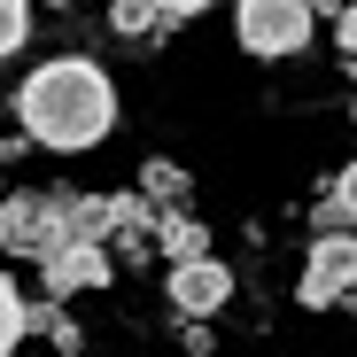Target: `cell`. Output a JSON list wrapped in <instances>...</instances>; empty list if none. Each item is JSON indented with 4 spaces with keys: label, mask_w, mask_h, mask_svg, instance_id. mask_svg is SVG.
<instances>
[{
    "label": "cell",
    "mask_w": 357,
    "mask_h": 357,
    "mask_svg": "<svg viewBox=\"0 0 357 357\" xmlns=\"http://www.w3.org/2000/svg\"><path fill=\"white\" fill-rule=\"evenodd\" d=\"M109 24L125 31V39H148V31H163L171 16L155 8V0H109Z\"/></svg>",
    "instance_id": "cell-8"
},
{
    "label": "cell",
    "mask_w": 357,
    "mask_h": 357,
    "mask_svg": "<svg viewBox=\"0 0 357 357\" xmlns=\"http://www.w3.org/2000/svg\"><path fill=\"white\" fill-rule=\"evenodd\" d=\"M0 202H8V187H0Z\"/></svg>",
    "instance_id": "cell-15"
},
{
    "label": "cell",
    "mask_w": 357,
    "mask_h": 357,
    "mask_svg": "<svg viewBox=\"0 0 357 357\" xmlns=\"http://www.w3.org/2000/svg\"><path fill=\"white\" fill-rule=\"evenodd\" d=\"M326 195H334V202H342V218H349V225H357V163H349V171H342V178H334V187H326Z\"/></svg>",
    "instance_id": "cell-11"
},
{
    "label": "cell",
    "mask_w": 357,
    "mask_h": 357,
    "mask_svg": "<svg viewBox=\"0 0 357 357\" xmlns=\"http://www.w3.org/2000/svg\"><path fill=\"white\" fill-rule=\"evenodd\" d=\"M140 195H148V202H163V210H171V202H178V195H187V171H178V163H148V171H140Z\"/></svg>",
    "instance_id": "cell-9"
},
{
    "label": "cell",
    "mask_w": 357,
    "mask_h": 357,
    "mask_svg": "<svg viewBox=\"0 0 357 357\" xmlns=\"http://www.w3.org/2000/svg\"><path fill=\"white\" fill-rule=\"evenodd\" d=\"M349 78H357V54H349Z\"/></svg>",
    "instance_id": "cell-14"
},
{
    "label": "cell",
    "mask_w": 357,
    "mask_h": 357,
    "mask_svg": "<svg viewBox=\"0 0 357 357\" xmlns=\"http://www.w3.org/2000/svg\"><path fill=\"white\" fill-rule=\"evenodd\" d=\"M334 39H342V54H357V8H342V24H334Z\"/></svg>",
    "instance_id": "cell-13"
},
{
    "label": "cell",
    "mask_w": 357,
    "mask_h": 357,
    "mask_svg": "<svg viewBox=\"0 0 357 357\" xmlns=\"http://www.w3.org/2000/svg\"><path fill=\"white\" fill-rule=\"evenodd\" d=\"M31 334V311H24V295H16V280L0 272V357H16V342Z\"/></svg>",
    "instance_id": "cell-7"
},
{
    "label": "cell",
    "mask_w": 357,
    "mask_h": 357,
    "mask_svg": "<svg viewBox=\"0 0 357 357\" xmlns=\"http://www.w3.org/2000/svg\"><path fill=\"white\" fill-rule=\"evenodd\" d=\"M31 39V0H0V54H16Z\"/></svg>",
    "instance_id": "cell-10"
},
{
    "label": "cell",
    "mask_w": 357,
    "mask_h": 357,
    "mask_svg": "<svg viewBox=\"0 0 357 357\" xmlns=\"http://www.w3.org/2000/svg\"><path fill=\"white\" fill-rule=\"evenodd\" d=\"M155 249H163L171 264H187V257H210V233H202L195 218H178V210H171V218H155Z\"/></svg>",
    "instance_id": "cell-6"
},
{
    "label": "cell",
    "mask_w": 357,
    "mask_h": 357,
    "mask_svg": "<svg viewBox=\"0 0 357 357\" xmlns=\"http://www.w3.org/2000/svg\"><path fill=\"white\" fill-rule=\"evenodd\" d=\"M233 31H241L249 54H264V63H280V54H303L319 16L311 0H233Z\"/></svg>",
    "instance_id": "cell-2"
},
{
    "label": "cell",
    "mask_w": 357,
    "mask_h": 357,
    "mask_svg": "<svg viewBox=\"0 0 357 357\" xmlns=\"http://www.w3.org/2000/svg\"><path fill=\"white\" fill-rule=\"evenodd\" d=\"M101 8H109V0H101Z\"/></svg>",
    "instance_id": "cell-16"
},
{
    "label": "cell",
    "mask_w": 357,
    "mask_h": 357,
    "mask_svg": "<svg viewBox=\"0 0 357 357\" xmlns=\"http://www.w3.org/2000/svg\"><path fill=\"white\" fill-rule=\"evenodd\" d=\"M155 8H163L171 24H187V16H202V8H210V0H155Z\"/></svg>",
    "instance_id": "cell-12"
},
{
    "label": "cell",
    "mask_w": 357,
    "mask_h": 357,
    "mask_svg": "<svg viewBox=\"0 0 357 357\" xmlns=\"http://www.w3.org/2000/svg\"><path fill=\"white\" fill-rule=\"evenodd\" d=\"M342 295H357V233H319L303 257V303L334 311Z\"/></svg>",
    "instance_id": "cell-3"
},
{
    "label": "cell",
    "mask_w": 357,
    "mask_h": 357,
    "mask_svg": "<svg viewBox=\"0 0 357 357\" xmlns=\"http://www.w3.org/2000/svg\"><path fill=\"white\" fill-rule=\"evenodd\" d=\"M16 125L31 132V148H54V155L101 148L109 125H116V86H109L101 63H86V54H54V63H39L24 78Z\"/></svg>",
    "instance_id": "cell-1"
},
{
    "label": "cell",
    "mask_w": 357,
    "mask_h": 357,
    "mask_svg": "<svg viewBox=\"0 0 357 357\" xmlns=\"http://www.w3.org/2000/svg\"><path fill=\"white\" fill-rule=\"evenodd\" d=\"M233 303V272L218 257H187V264H171V311L178 319H218Z\"/></svg>",
    "instance_id": "cell-4"
},
{
    "label": "cell",
    "mask_w": 357,
    "mask_h": 357,
    "mask_svg": "<svg viewBox=\"0 0 357 357\" xmlns=\"http://www.w3.org/2000/svg\"><path fill=\"white\" fill-rule=\"evenodd\" d=\"M109 272H116V249H109V241H63L54 257H39V280H47V295L109 287Z\"/></svg>",
    "instance_id": "cell-5"
}]
</instances>
